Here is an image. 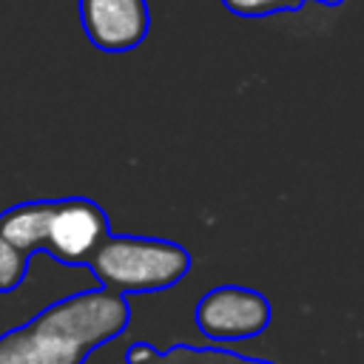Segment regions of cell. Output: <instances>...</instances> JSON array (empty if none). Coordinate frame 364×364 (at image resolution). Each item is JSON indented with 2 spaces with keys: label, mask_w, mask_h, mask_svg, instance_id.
Listing matches in <instances>:
<instances>
[{
  "label": "cell",
  "mask_w": 364,
  "mask_h": 364,
  "mask_svg": "<svg viewBox=\"0 0 364 364\" xmlns=\"http://www.w3.org/2000/svg\"><path fill=\"white\" fill-rule=\"evenodd\" d=\"M108 236V216L97 202L80 196L60 199L51 210L46 253L63 264H88Z\"/></svg>",
  "instance_id": "277c9868"
},
{
  "label": "cell",
  "mask_w": 364,
  "mask_h": 364,
  "mask_svg": "<svg viewBox=\"0 0 364 364\" xmlns=\"http://www.w3.org/2000/svg\"><path fill=\"white\" fill-rule=\"evenodd\" d=\"M154 364H276V361L250 358V355H242V353H233L225 347H208V344L199 347V344L176 341L168 350H162L154 358Z\"/></svg>",
  "instance_id": "ba28073f"
},
{
  "label": "cell",
  "mask_w": 364,
  "mask_h": 364,
  "mask_svg": "<svg viewBox=\"0 0 364 364\" xmlns=\"http://www.w3.org/2000/svg\"><path fill=\"white\" fill-rule=\"evenodd\" d=\"M94 279L111 293L168 290L191 273V253L168 239L108 236L88 262Z\"/></svg>",
  "instance_id": "6da1fadb"
},
{
  "label": "cell",
  "mask_w": 364,
  "mask_h": 364,
  "mask_svg": "<svg viewBox=\"0 0 364 364\" xmlns=\"http://www.w3.org/2000/svg\"><path fill=\"white\" fill-rule=\"evenodd\" d=\"M28 273V256L14 250L3 236H0V293H14L26 282Z\"/></svg>",
  "instance_id": "9c48e42d"
},
{
  "label": "cell",
  "mask_w": 364,
  "mask_h": 364,
  "mask_svg": "<svg viewBox=\"0 0 364 364\" xmlns=\"http://www.w3.org/2000/svg\"><path fill=\"white\" fill-rule=\"evenodd\" d=\"M80 17L88 40L111 54L136 48L151 26L145 0H80Z\"/></svg>",
  "instance_id": "5b68a950"
},
{
  "label": "cell",
  "mask_w": 364,
  "mask_h": 364,
  "mask_svg": "<svg viewBox=\"0 0 364 364\" xmlns=\"http://www.w3.org/2000/svg\"><path fill=\"white\" fill-rule=\"evenodd\" d=\"M196 330L213 341H245L256 338L270 324V301L264 293L222 284L208 290L193 307Z\"/></svg>",
  "instance_id": "3957f363"
},
{
  "label": "cell",
  "mask_w": 364,
  "mask_h": 364,
  "mask_svg": "<svg viewBox=\"0 0 364 364\" xmlns=\"http://www.w3.org/2000/svg\"><path fill=\"white\" fill-rule=\"evenodd\" d=\"M159 355V350L148 341H134L125 350V364H154V358Z\"/></svg>",
  "instance_id": "8fae6325"
},
{
  "label": "cell",
  "mask_w": 364,
  "mask_h": 364,
  "mask_svg": "<svg viewBox=\"0 0 364 364\" xmlns=\"http://www.w3.org/2000/svg\"><path fill=\"white\" fill-rule=\"evenodd\" d=\"M54 202H26L0 216V236L23 256L46 250Z\"/></svg>",
  "instance_id": "52a82bcc"
},
{
  "label": "cell",
  "mask_w": 364,
  "mask_h": 364,
  "mask_svg": "<svg viewBox=\"0 0 364 364\" xmlns=\"http://www.w3.org/2000/svg\"><path fill=\"white\" fill-rule=\"evenodd\" d=\"M88 353L34 318L0 336V364H85Z\"/></svg>",
  "instance_id": "8992f818"
},
{
  "label": "cell",
  "mask_w": 364,
  "mask_h": 364,
  "mask_svg": "<svg viewBox=\"0 0 364 364\" xmlns=\"http://www.w3.org/2000/svg\"><path fill=\"white\" fill-rule=\"evenodd\" d=\"M307 0H222L230 14L239 17H267L279 11H299Z\"/></svg>",
  "instance_id": "30bf717a"
},
{
  "label": "cell",
  "mask_w": 364,
  "mask_h": 364,
  "mask_svg": "<svg viewBox=\"0 0 364 364\" xmlns=\"http://www.w3.org/2000/svg\"><path fill=\"white\" fill-rule=\"evenodd\" d=\"M31 318L40 327L54 330L68 341L80 344L85 353H91L125 333L131 321V307L125 296L102 287H91L51 301Z\"/></svg>",
  "instance_id": "7a4b0ae2"
},
{
  "label": "cell",
  "mask_w": 364,
  "mask_h": 364,
  "mask_svg": "<svg viewBox=\"0 0 364 364\" xmlns=\"http://www.w3.org/2000/svg\"><path fill=\"white\" fill-rule=\"evenodd\" d=\"M316 3H324V6H341L344 0H316Z\"/></svg>",
  "instance_id": "7c38bea8"
}]
</instances>
